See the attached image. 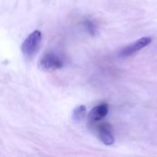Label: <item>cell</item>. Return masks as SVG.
<instances>
[{"instance_id":"1","label":"cell","mask_w":157,"mask_h":157,"mask_svg":"<svg viewBox=\"0 0 157 157\" xmlns=\"http://www.w3.org/2000/svg\"><path fill=\"white\" fill-rule=\"evenodd\" d=\"M41 43V32L40 30H34L24 40L21 45V51L25 57L31 59L39 51Z\"/></svg>"},{"instance_id":"2","label":"cell","mask_w":157,"mask_h":157,"mask_svg":"<svg viewBox=\"0 0 157 157\" xmlns=\"http://www.w3.org/2000/svg\"><path fill=\"white\" fill-rule=\"evenodd\" d=\"M63 61L55 54L52 52H47L39 61V67L44 71H53L58 70L63 67Z\"/></svg>"},{"instance_id":"3","label":"cell","mask_w":157,"mask_h":157,"mask_svg":"<svg viewBox=\"0 0 157 157\" xmlns=\"http://www.w3.org/2000/svg\"><path fill=\"white\" fill-rule=\"evenodd\" d=\"M152 42V38L150 37H143L141 39H139L137 41L126 46L124 49L121 50V52H120V55L121 57H126V56H130L132 55L133 53L141 51L142 49H144V47H146L148 44H150Z\"/></svg>"},{"instance_id":"4","label":"cell","mask_w":157,"mask_h":157,"mask_svg":"<svg viewBox=\"0 0 157 157\" xmlns=\"http://www.w3.org/2000/svg\"><path fill=\"white\" fill-rule=\"evenodd\" d=\"M109 112V106L108 104H100L96 106L88 114V120L90 121H98L104 119Z\"/></svg>"},{"instance_id":"5","label":"cell","mask_w":157,"mask_h":157,"mask_svg":"<svg viewBox=\"0 0 157 157\" xmlns=\"http://www.w3.org/2000/svg\"><path fill=\"white\" fill-rule=\"evenodd\" d=\"M98 137L100 141L106 145H112L115 142L110 126L109 124H102L98 127Z\"/></svg>"},{"instance_id":"6","label":"cell","mask_w":157,"mask_h":157,"mask_svg":"<svg viewBox=\"0 0 157 157\" xmlns=\"http://www.w3.org/2000/svg\"><path fill=\"white\" fill-rule=\"evenodd\" d=\"M86 106L84 105H80L78 106L77 108L75 109L74 112H73V120L75 122H81L85 117H86Z\"/></svg>"},{"instance_id":"7","label":"cell","mask_w":157,"mask_h":157,"mask_svg":"<svg viewBox=\"0 0 157 157\" xmlns=\"http://www.w3.org/2000/svg\"><path fill=\"white\" fill-rule=\"evenodd\" d=\"M86 26L87 27V29H88L89 32H90V33H92V34H94V32H95L94 25H93L90 21H86Z\"/></svg>"}]
</instances>
